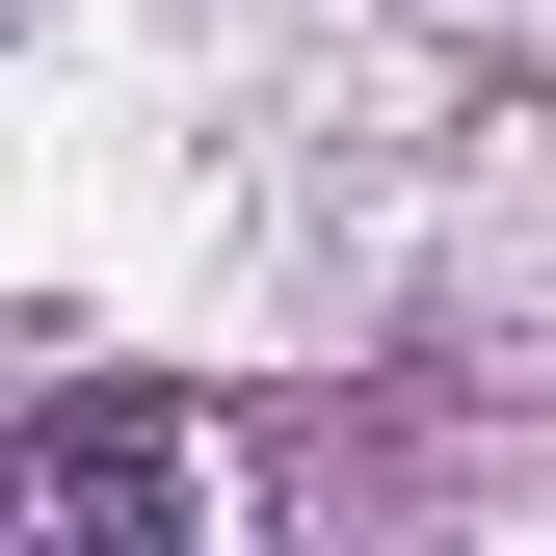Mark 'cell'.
<instances>
[{"label":"cell","mask_w":556,"mask_h":556,"mask_svg":"<svg viewBox=\"0 0 556 556\" xmlns=\"http://www.w3.org/2000/svg\"><path fill=\"white\" fill-rule=\"evenodd\" d=\"M0 530H80V556H186L213 530V451L160 397H27L0 425Z\"/></svg>","instance_id":"cell-1"}]
</instances>
